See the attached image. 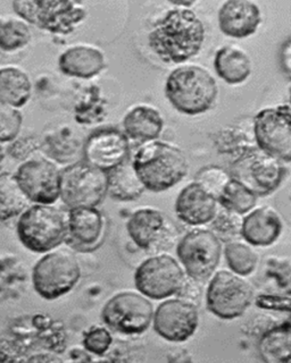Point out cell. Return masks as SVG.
I'll use <instances>...</instances> for the list:
<instances>
[{
  "label": "cell",
  "mask_w": 291,
  "mask_h": 363,
  "mask_svg": "<svg viewBox=\"0 0 291 363\" xmlns=\"http://www.w3.org/2000/svg\"><path fill=\"white\" fill-rule=\"evenodd\" d=\"M205 43V28L190 9L175 7L155 23L148 45L162 62L181 64L199 54Z\"/></svg>",
  "instance_id": "1"
},
{
  "label": "cell",
  "mask_w": 291,
  "mask_h": 363,
  "mask_svg": "<svg viewBox=\"0 0 291 363\" xmlns=\"http://www.w3.org/2000/svg\"><path fill=\"white\" fill-rule=\"evenodd\" d=\"M131 162L146 190L152 192L170 190L188 173L185 153L168 142H147L138 149Z\"/></svg>",
  "instance_id": "2"
},
{
  "label": "cell",
  "mask_w": 291,
  "mask_h": 363,
  "mask_svg": "<svg viewBox=\"0 0 291 363\" xmlns=\"http://www.w3.org/2000/svg\"><path fill=\"white\" fill-rule=\"evenodd\" d=\"M217 94L219 86L214 77L199 66H180L166 79V98L179 113L189 116L211 111Z\"/></svg>",
  "instance_id": "3"
},
{
  "label": "cell",
  "mask_w": 291,
  "mask_h": 363,
  "mask_svg": "<svg viewBox=\"0 0 291 363\" xmlns=\"http://www.w3.org/2000/svg\"><path fill=\"white\" fill-rule=\"evenodd\" d=\"M16 234L26 249L47 253L66 241V217L53 204H32L18 217Z\"/></svg>",
  "instance_id": "4"
},
{
  "label": "cell",
  "mask_w": 291,
  "mask_h": 363,
  "mask_svg": "<svg viewBox=\"0 0 291 363\" xmlns=\"http://www.w3.org/2000/svg\"><path fill=\"white\" fill-rule=\"evenodd\" d=\"M13 9L29 26L54 34L72 33L86 20L87 11L79 1L26 0L14 1Z\"/></svg>",
  "instance_id": "5"
},
{
  "label": "cell",
  "mask_w": 291,
  "mask_h": 363,
  "mask_svg": "<svg viewBox=\"0 0 291 363\" xmlns=\"http://www.w3.org/2000/svg\"><path fill=\"white\" fill-rule=\"evenodd\" d=\"M229 173L257 196H265L281 185L287 168L280 159L263 152L257 147H251L238 155Z\"/></svg>",
  "instance_id": "6"
},
{
  "label": "cell",
  "mask_w": 291,
  "mask_h": 363,
  "mask_svg": "<svg viewBox=\"0 0 291 363\" xmlns=\"http://www.w3.org/2000/svg\"><path fill=\"white\" fill-rule=\"evenodd\" d=\"M81 278L80 264L66 251H50L37 261L32 269V285L39 296L57 300L71 292Z\"/></svg>",
  "instance_id": "7"
},
{
  "label": "cell",
  "mask_w": 291,
  "mask_h": 363,
  "mask_svg": "<svg viewBox=\"0 0 291 363\" xmlns=\"http://www.w3.org/2000/svg\"><path fill=\"white\" fill-rule=\"evenodd\" d=\"M107 196V173L77 162L60 170V198L69 209L97 207Z\"/></svg>",
  "instance_id": "8"
},
{
  "label": "cell",
  "mask_w": 291,
  "mask_h": 363,
  "mask_svg": "<svg viewBox=\"0 0 291 363\" xmlns=\"http://www.w3.org/2000/svg\"><path fill=\"white\" fill-rule=\"evenodd\" d=\"M186 279L180 262L168 255L146 259L134 272V285L147 298L164 300L177 294Z\"/></svg>",
  "instance_id": "9"
},
{
  "label": "cell",
  "mask_w": 291,
  "mask_h": 363,
  "mask_svg": "<svg viewBox=\"0 0 291 363\" xmlns=\"http://www.w3.org/2000/svg\"><path fill=\"white\" fill-rule=\"evenodd\" d=\"M253 289L243 277L222 270L215 274L206 291V306L215 317L234 320L241 317L253 302Z\"/></svg>",
  "instance_id": "10"
},
{
  "label": "cell",
  "mask_w": 291,
  "mask_h": 363,
  "mask_svg": "<svg viewBox=\"0 0 291 363\" xmlns=\"http://www.w3.org/2000/svg\"><path fill=\"white\" fill-rule=\"evenodd\" d=\"M177 255L186 275L203 281L220 264L222 242L209 230H192L177 242Z\"/></svg>",
  "instance_id": "11"
},
{
  "label": "cell",
  "mask_w": 291,
  "mask_h": 363,
  "mask_svg": "<svg viewBox=\"0 0 291 363\" xmlns=\"http://www.w3.org/2000/svg\"><path fill=\"white\" fill-rule=\"evenodd\" d=\"M154 306L140 293L122 292L111 296L101 310L104 323L122 335H140L153 321Z\"/></svg>",
  "instance_id": "12"
},
{
  "label": "cell",
  "mask_w": 291,
  "mask_h": 363,
  "mask_svg": "<svg viewBox=\"0 0 291 363\" xmlns=\"http://www.w3.org/2000/svg\"><path fill=\"white\" fill-rule=\"evenodd\" d=\"M290 119V106L285 104L257 113L253 125L256 147L285 164L291 160Z\"/></svg>",
  "instance_id": "13"
},
{
  "label": "cell",
  "mask_w": 291,
  "mask_h": 363,
  "mask_svg": "<svg viewBox=\"0 0 291 363\" xmlns=\"http://www.w3.org/2000/svg\"><path fill=\"white\" fill-rule=\"evenodd\" d=\"M126 232L132 242L147 252L171 249L179 235L175 223L154 208L134 211L126 221Z\"/></svg>",
  "instance_id": "14"
},
{
  "label": "cell",
  "mask_w": 291,
  "mask_h": 363,
  "mask_svg": "<svg viewBox=\"0 0 291 363\" xmlns=\"http://www.w3.org/2000/svg\"><path fill=\"white\" fill-rule=\"evenodd\" d=\"M24 196L35 204H53L60 199V170L46 158H30L14 174Z\"/></svg>",
  "instance_id": "15"
},
{
  "label": "cell",
  "mask_w": 291,
  "mask_h": 363,
  "mask_svg": "<svg viewBox=\"0 0 291 363\" xmlns=\"http://www.w3.org/2000/svg\"><path fill=\"white\" fill-rule=\"evenodd\" d=\"M153 327L156 334L173 343H182L194 336L199 326V312L196 304L172 298L164 301L155 310Z\"/></svg>",
  "instance_id": "16"
},
{
  "label": "cell",
  "mask_w": 291,
  "mask_h": 363,
  "mask_svg": "<svg viewBox=\"0 0 291 363\" xmlns=\"http://www.w3.org/2000/svg\"><path fill=\"white\" fill-rule=\"evenodd\" d=\"M84 162L109 173L126 162L130 155V142L122 130L99 128L88 136L82 147Z\"/></svg>",
  "instance_id": "17"
},
{
  "label": "cell",
  "mask_w": 291,
  "mask_h": 363,
  "mask_svg": "<svg viewBox=\"0 0 291 363\" xmlns=\"http://www.w3.org/2000/svg\"><path fill=\"white\" fill-rule=\"evenodd\" d=\"M66 241L81 252H92L103 243L106 220L97 207L70 209L66 218Z\"/></svg>",
  "instance_id": "18"
},
{
  "label": "cell",
  "mask_w": 291,
  "mask_h": 363,
  "mask_svg": "<svg viewBox=\"0 0 291 363\" xmlns=\"http://www.w3.org/2000/svg\"><path fill=\"white\" fill-rule=\"evenodd\" d=\"M219 26L226 37L245 39L256 33L262 23V13L256 4L248 0H228L221 6Z\"/></svg>",
  "instance_id": "19"
},
{
  "label": "cell",
  "mask_w": 291,
  "mask_h": 363,
  "mask_svg": "<svg viewBox=\"0 0 291 363\" xmlns=\"http://www.w3.org/2000/svg\"><path fill=\"white\" fill-rule=\"evenodd\" d=\"M175 215L189 226L209 224L219 210V202L194 182L182 189L175 204Z\"/></svg>",
  "instance_id": "20"
},
{
  "label": "cell",
  "mask_w": 291,
  "mask_h": 363,
  "mask_svg": "<svg viewBox=\"0 0 291 363\" xmlns=\"http://www.w3.org/2000/svg\"><path fill=\"white\" fill-rule=\"evenodd\" d=\"M283 230L279 213L271 207H260L243 217L240 236L253 247H270Z\"/></svg>",
  "instance_id": "21"
},
{
  "label": "cell",
  "mask_w": 291,
  "mask_h": 363,
  "mask_svg": "<svg viewBox=\"0 0 291 363\" xmlns=\"http://www.w3.org/2000/svg\"><path fill=\"white\" fill-rule=\"evenodd\" d=\"M58 67L67 77L92 79L105 68V56L92 45H75L60 55Z\"/></svg>",
  "instance_id": "22"
},
{
  "label": "cell",
  "mask_w": 291,
  "mask_h": 363,
  "mask_svg": "<svg viewBox=\"0 0 291 363\" xmlns=\"http://www.w3.org/2000/svg\"><path fill=\"white\" fill-rule=\"evenodd\" d=\"M164 119L156 108L139 105L132 108L123 118V133L134 141H155L162 134Z\"/></svg>",
  "instance_id": "23"
},
{
  "label": "cell",
  "mask_w": 291,
  "mask_h": 363,
  "mask_svg": "<svg viewBox=\"0 0 291 363\" xmlns=\"http://www.w3.org/2000/svg\"><path fill=\"white\" fill-rule=\"evenodd\" d=\"M214 69L217 75L228 84H243L251 77V58L239 47L224 45L215 54Z\"/></svg>",
  "instance_id": "24"
},
{
  "label": "cell",
  "mask_w": 291,
  "mask_h": 363,
  "mask_svg": "<svg viewBox=\"0 0 291 363\" xmlns=\"http://www.w3.org/2000/svg\"><path fill=\"white\" fill-rule=\"evenodd\" d=\"M31 96V79L22 68H0V104L20 109L29 102Z\"/></svg>",
  "instance_id": "25"
},
{
  "label": "cell",
  "mask_w": 291,
  "mask_h": 363,
  "mask_svg": "<svg viewBox=\"0 0 291 363\" xmlns=\"http://www.w3.org/2000/svg\"><path fill=\"white\" fill-rule=\"evenodd\" d=\"M145 191L128 159L107 173V194L116 201H134L143 196Z\"/></svg>",
  "instance_id": "26"
},
{
  "label": "cell",
  "mask_w": 291,
  "mask_h": 363,
  "mask_svg": "<svg viewBox=\"0 0 291 363\" xmlns=\"http://www.w3.org/2000/svg\"><path fill=\"white\" fill-rule=\"evenodd\" d=\"M258 352L268 363H288L291 357V325L289 321L266 330L258 342Z\"/></svg>",
  "instance_id": "27"
},
{
  "label": "cell",
  "mask_w": 291,
  "mask_h": 363,
  "mask_svg": "<svg viewBox=\"0 0 291 363\" xmlns=\"http://www.w3.org/2000/svg\"><path fill=\"white\" fill-rule=\"evenodd\" d=\"M29 200L18 186L14 174H0V221L11 220L23 213Z\"/></svg>",
  "instance_id": "28"
},
{
  "label": "cell",
  "mask_w": 291,
  "mask_h": 363,
  "mask_svg": "<svg viewBox=\"0 0 291 363\" xmlns=\"http://www.w3.org/2000/svg\"><path fill=\"white\" fill-rule=\"evenodd\" d=\"M32 39L29 24L20 17H0V50L14 52L29 45Z\"/></svg>",
  "instance_id": "29"
},
{
  "label": "cell",
  "mask_w": 291,
  "mask_h": 363,
  "mask_svg": "<svg viewBox=\"0 0 291 363\" xmlns=\"http://www.w3.org/2000/svg\"><path fill=\"white\" fill-rule=\"evenodd\" d=\"M257 199L258 196L253 191L231 177L226 186L223 187L217 202L224 209L243 216L254 209Z\"/></svg>",
  "instance_id": "30"
},
{
  "label": "cell",
  "mask_w": 291,
  "mask_h": 363,
  "mask_svg": "<svg viewBox=\"0 0 291 363\" xmlns=\"http://www.w3.org/2000/svg\"><path fill=\"white\" fill-rule=\"evenodd\" d=\"M224 257L230 270L240 277L251 275L258 264L257 253L251 247L241 242L226 243Z\"/></svg>",
  "instance_id": "31"
},
{
  "label": "cell",
  "mask_w": 291,
  "mask_h": 363,
  "mask_svg": "<svg viewBox=\"0 0 291 363\" xmlns=\"http://www.w3.org/2000/svg\"><path fill=\"white\" fill-rule=\"evenodd\" d=\"M209 224H211L209 230L221 242L229 243V242L236 241L240 238L243 217L239 213L221 207V209L217 210L216 215L214 218L212 219Z\"/></svg>",
  "instance_id": "32"
},
{
  "label": "cell",
  "mask_w": 291,
  "mask_h": 363,
  "mask_svg": "<svg viewBox=\"0 0 291 363\" xmlns=\"http://www.w3.org/2000/svg\"><path fill=\"white\" fill-rule=\"evenodd\" d=\"M230 179H231V176L228 170L212 164V166L202 168L196 175L194 182L217 200L220 193L222 192L223 187L226 186Z\"/></svg>",
  "instance_id": "33"
},
{
  "label": "cell",
  "mask_w": 291,
  "mask_h": 363,
  "mask_svg": "<svg viewBox=\"0 0 291 363\" xmlns=\"http://www.w3.org/2000/svg\"><path fill=\"white\" fill-rule=\"evenodd\" d=\"M23 115L18 108L0 104V143H11L20 135Z\"/></svg>",
  "instance_id": "34"
},
{
  "label": "cell",
  "mask_w": 291,
  "mask_h": 363,
  "mask_svg": "<svg viewBox=\"0 0 291 363\" xmlns=\"http://www.w3.org/2000/svg\"><path fill=\"white\" fill-rule=\"evenodd\" d=\"M113 343V337L109 329L105 327L94 326L83 336V347L94 355L105 354Z\"/></svg>",
  "instance_id": "35"
},
{
  "label": "cell",
  "mask_w": 291,
  "mask_h": 363,
  "mask_svg": "<svg viewBox=\"0 0 291 363\" xmlns=\"http://www.w3.org/2000/svg\"><path fill=\"white\" fill-rule=\"evenodd\" d=\"M43 147L40 140L37 139L35 136L26 135L21 138L20 135L16 139L11 142L9 147V153L13 158L18 160H28L32 153H35L38 149Z\"/></svg>",
  "instance_id": "36"
},
{
  "label": "cell",
  "mask_w": 291,
  "mask_h": 363,
  "mask_svg": "<svg viewBox=\"0 0 291 363\" xmlns=\"http://www.w3.org/2000/svg\"><path fill=\"white\" fill-rule=\"evenodd\" d=\"M257 306L264 309L289 311L290 298H281V296H260L257 298Z\"/></svg>",
  "instance_id": "37"
},
{
  "label": "cell",
  "mask_w": 291,
  "mask_h": 363,
  "mask_svg": "<svg viewBox=\"0 0 291 363\" xmlns=\"http://www.w3.org/2000/svg\"><path fill=\"white\" fill-rule=\"evenodd\" d=\"M280 62L282 66L283 72L287 74V77H289L290 75V40L289 39H287V41L281 47Z\"/></svg>",
  "instance_id": "38"
},
{
  "label": "cell",
  "mask_w": 291,
  "mask_h": 363,
  "mask_svg": "<svg viewBox=\"0 0 291 363\" xmlns=\"http://www.w3.org/2000/svg\"><path fill=\"white\" fill-rule=\"evenodd\" d=\"M6 149L4 147L3 143H0V170L3 169L4 162L6 159Z\"/></svg>",
  "instance_id": "39"
}]
</instances>
